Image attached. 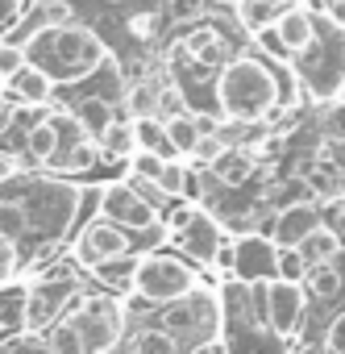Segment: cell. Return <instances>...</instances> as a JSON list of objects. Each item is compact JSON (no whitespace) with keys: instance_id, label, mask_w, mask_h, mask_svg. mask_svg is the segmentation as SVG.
Listing matches in <instances>:
<instances>
[{"instance_id":"6da1fadb","label":"cell","mask_w":345,"mask_h":354,"mask_svg":"<svg viewBox=\"0 0 345 354\" xmlns=\"http://www.w3.org/2000/svg\"><path fill=\"white\" fill-rule=\"evenodd\" d=\"M88 205V192L59 175H30L0 184V230H5L17 250H38L46 242H67L79 213Z\"/></svg>"},{"instance_id":"7a4b0ae2","label":"cell","mask_w":345,"mask_h":354,"mask_svg":"<svg viewBox=\"0 0 345 354\" xmlns=\"http://www.w3.org/2000/svg\"><path fill=\"white\" fill-rule=\"evenodd\" d=\"M283 71L270 67L266 55L258 50H233V59L217 71L213 84V109L225 121L241 125H266L283 109Z\"/></svg>"},{"instance_id":"3957f363","label":"cell","mask_w":345,"mask_h":354,"mask_svg":"<svg viewBox=\"0 0 345 354\" xmlns=\"http://www.w3.org/2000/svg\"><path fill=\"white\" fill-rule=\"evenodd\" d=\"M21 50H26V63H34L38 71H46L59 88L88 84V80L100 75V67L112 59L108 46L100 42V34L88 30L83 21L46 26V30H38Z\"/></svg>"},{"instance_id":"277c9868","label":"cell","mask_w":345,"mask_h":354,"mask_svg":"<svg viewBox=\"0 0 345 354\" xmlns=\"http://www.w3.org/2000/svg\"><path fill=\"white\" fill-rule=\"evenodd\" d=\"M196 288H204L200 267L188 263L179 250L170 246H154L137 254V275H133V292H141L150 304H175L184 296H192Z\"/></svg>"},{"instance_id":"5b68a950","label":"cell","mask_w":345,"mask_h":354,"mask_svg":"<svg viewBox=\"0 0 345 354\" xmlns=\"http://www.w3.org/2000/svg\"><path fill=\"white\" fill-rule=\"evenodd\" d=\"M83 271L71 263H59V267H50V271H42V275H34L30 279V288H26V333L34 337V333H46L55 321H63L67 313H71V304L83 296V279H79Z\"/></svg>"},{"instance_id":"8992f818","label":"cell","mask_w":345,"mask_h":354,"mask_svg":"<svg viewBox=\"0 0 345 354\" xmlns=\"http://www.w3.org/2000/svg\"><path fill=\"white\" fill-rule=\"evenodd\" d=\"M158 325L175 337L184 350H196L200 342L221 337L225 329V304L213 288H196L192 296L175 300V304H162L158 308Z\"/></svg>"},{"instance_id":"52a82bcc","label":"cell","mask_w":345,"mask_h":354,"mask_svg":"<svg viewBox=\"0 0 345 354\" xmlns=\"http://www.w3.org/2000/svg\"><path fill=\"white\" fill-rule=\"evenodd\" d=\"M67 321L79 329L83 337V350L88 354H108V350H121V342L129 337V317H125V300L121 296H108V292H83Z\"/></svg>"},{"instance_id":"ba28073f","label":"cell","mask_w":345,"mask_h":354,"mask_svg":"<svg viewBox=\"0 0 345 354\" xmlns=\"http://www.w3.org/2000/svg\"><path fill=\"white\" fill-rule=\"evenodd\" d=\"M225 238H229L225 225L204 205L179 201L175 209L166 213V246L179 250V254H188V263H196V267H213Z\"/></svg>"},{"instance_id":"9c48e42d","label":"cell","mask_w":345,"mask_h":354,"mask_svg":"<svg viewBox=\"0 0 345 354\" xmlns=\"http://www.w3.org/2000/svg\"><path fill=\"white\" fill-rule=\"evenodd\" d=\"M96 213L117 221L121 230H129L133 238H154V242H166V213H158L129 180H112V184H100L96 192Z\"/></svg>"},{"instance_id":"30bf717a","label":"cell","mask_w":345,"mask_h":354,"mask_svg":"<svg viewBox=\"0 0 345 354\" xmlns=\"http://www.w3.org/2000/svg\"><path fill=\"white\" fill-rule=\"evenodd\" d=\"M262 321L279 342H299L308 325V292L304 283L270 279L262 283Z\"/></svg>"},{"instance_id":"8fae6325","label":"cell","mask_w":345,"mask_h":354,"mask_svg":"<svg viewBox=\"0 0 345 354\" xmlns=\"http://www.w3.org/2000/svg\"><path fill=\"white\" fill-rule=\"evenodd\" d=\"M121 254H141L137 250V238L129 234V230H121L117 221H108V217H92L79 234H75V242H71V263L79 267V271H88L92 263H104V259H121Z\"/></svg>"},{"instance_id":"7c38bea8","label":"cell","mask_w":345,"mask_h":354,"mask_svg":"<svg viewBox=\"0 0 345 354\" xmlns=\"http://www.w3.org/2000/svg\"><path fill=\"white\" fill-rule=\"evenodd\" d=\"M233 246H237V259H233V279L237 283H270V279H279V271H275V242L266 238V234H241V238H233Z\"/></svg>"},{"instance_id":"4fadbf2b","label":"cell","mask_w":345,"mask_h":354,"mask_svg":"<svg viewBox=\"0 0 345 354\" xmlns=\"http://www.w3.org/2000/svg\"><path fill=\"white\" fill-rule=\"evenodd\" d=\"M324 221V213H320V205H295V209H279L275 213V221H270V242L275 246H299L316 225Z\"/></svg>"},{"instance_id":"5bb4252c","label":"cell","mask_w":345,"mask_h":354,"mask_svg":"<svg viewBox=\"0 0 345 354\" xmlns=\"http://www.w3.org/2000/svg\"><path fill=\"white\" fill-rule=\"evenodd\" d=\"M67 109L75 113V121L83 125V133H88V138H96V142H100V138L108 133V125L121 117V113H117V109H121V100H117V96H104V92H88V96H75Z\"/></svg>"},{"instance_id":"9a60e30c","label":"cell","mask_w":345,"mask_h":354,"mask_svg":"<svg viewBox=\"0 0 345 354\" xmlns=\"http://www.w3.org/2000/svg\"><path fill=\"white\" fill-rule=\"evenodd\" d=\"M5 92L21 104V109H46L50 100H55V92H59V84L46 75V71H38L34 63H26L9 84H5Z\"/></svg>"},{"instance_id":"2e32d148","label":"cell","mask_w":345,"mask_h":354,"mask_svg":"<svg viewBox=\"0 0 345 354\" xmlns=\"http://www.w3.org/2000/svg\"><path fill=\"white\" fill-rule=\"evenodd\" d=\"M208 171L217 175V184H225V188H246L258 175V154L250 146H229V150H221L208 162Z\"/></svg>"},{"instance_id":"e0dca14e","label":"cell","mask_w":345,"mask_h":354,"mask_svg":"<svg viewBox=\"0 0 345 354\" xmlns=\"http://www.w3.org/2000/svg\"><path fill=\"white\" fill-rule=\"evenodd\" d=\"M100 292H108V296H129L133 292V275H137V254H121V259H104V263H92L88 271H83Z\"/></svg>"},{"instance_id":"ac0fdd59","label":"cell","mask_w":345,"mask_h":354,"mask_svg":"<svg viewBox=\"0 0 345 354\" xmlns=\"http://www.w3.org/2000/svg\"><path fill=\"white\" fill-rule=\"evenodd\" d=\"M275 34H279V42L287 46V55H291V63L316 42V13L312 9H304V5H295L291 13H283L279 21H275Z\"/></svg>"},{"instance_id":"d6986e66","label":"cell","mask_w":345,"mask_h":354,"mask_svg":"<svg viewBox=\"0 0 345 354\" xmlns=\"http://www.w3.org/2000/svg\"><path fill=\"white\" fill-rule=\"evenodd\" d=\"M100 162H104V158H100V142H96V138H79L75 146L59 150V154L46 162V171L59 175V180H71V175H88V171H96Z\"/></svg>"},{"instance_id":"ffe728a7","label":"cell","mask_w":345,"mask_h":354,"mask_svg":"<svg viewBox=\"0 0 345 354\" xmlns=\"http://www.w3.org/2000/svg\"><path fill=\"white\" fill-rule=\"evenodd\" d=\"M59 146H63V138H59V121H55V113L46 109V113L34 117L30 129H26V154H30V162L46 167V162L59 154Z\"/></svg>"},{"instance_id":"44dd1931","label":"cell","mask_w":345,"mask_h":354,"mask_svg":"<svg viewBox=\"0 0 345 354\" xmlns=\"http://www.w3.org/2000/svg\"><path fill=\"white\" fill-rule=\"evenodd\" d=\"M295 5H299V0H241L233 13H237V26H241L246 34H262V30H270L283 13H291Z\"/></svg>"},{"instance_id":"7402d4cb","label":"cell","mask_w":345,"mask_h":354,"mask_svg":"<svg viewBox=\"0 0 345 354\" xmlns=\"http://www.w3.org/2000/svg\"><path fill=\"white\" fill-rule=\"evenodd\" d=\"M137 154V133H133V121L125 117H117L112 125H108V133L100 138V158L104 162H112V167H125L129 158Z\"/></svg>"},{"instance_id":"603a6c76","label":"cell","mask_w":345,"mask_h":354,"mask_svg":"<svg viewBox=\"0 0 345 354\" xmlns=\"http://www.w3.org/2000/svg\"><path fill=\"white\" fill-rule=\"evenodd\" d=\"M341 288H345V275H341L337 263H316V267H308V275H304V292H308V300H316V304L337 300Z\"/></svg>"},{"instance_id":"cb8c5ba5","label":"cell","mask_w":345,"mask_h":354,"mask_svg":"<svg viewBox=\"0 0 345 354\" xmlns=\"http://www.w3.org/2000/svg\"><path fill=\"white\" fill-rule=\"evenodd\" d=\"M262 201L279 213V209H295V205H316V196H312V188L299 180V175H287V180H270L266 188H262Z\"/></svg>"},{"instance_id":"d4e9b609","label":"cell","mask_w":345,"mask_h":354,"mask_svg":"<svg viewBox=\"0 0 345 354\" xmlns=\"http://www.w3.org/2000/svg\"><path fill=\"white\" fill-rule=\"evenodd\" d=\"M341 250H345V242H341V238H337V230H333V225H324V221H320L304 242H299V254L308 259V267H316V263H337V254H341Z\"/></svg>"},{"instance_id":"484cf974","label":"cell","mask_w":345,"mask_h":354,"mask_svg":"<svg viewBox=\"0 0 345 354\" xmlns=\"http://www.w3.org/2000/svg\"><path fill=\"white\" fill-rule=\"evenodd\" d=\"M129 354H188L162 325H137L129 333Z\"/></svg>"},{"instance_id":"4316f807","label":"cell","mask_w":345,"mask_h":354,"mask_svg":"<svg viewBox=\"0 0 345 354\" xmlns=\"http://www.w3.org/2000/svg\"><path fill=\"white\" fill-rule=\"evenodd\" d=\"M38 337V346L46 350V354H88L83 350V337H79V329L63 317V321H55L46 333H34Z\"/></svg>"},{"instance_id":"83f0119b","label":"cell","mask_w":345,"mask_h":354,"mask_svg":"<svg viewBox=\"0 0 345 354\" xmlns=\"http://www.w3.org/2000/svg\"><path fill=\"white\" fill-rule=\"evenodd\" d=\"M162 125H166V138H170V146H175V154L192 162V154H196V146H200V138H204L200 125H196V113L170 117V121H162Z\"/></svg>"},{"instance_id":"f1b7e54d","label":"cell","mask_w":345,"mask_h":354,"mask_svg":"<svg viewBox=\"0 0 345 354\" xmlns=\"http://www.w3.org/2000/svg\"><path fill=\"white\" fill-rule=\"evenodd\" d=\"M133 133H137V150L146 154H158V158H179L175 146L166 138V125L158 117H146V121H133Z\"/></svg>"},{"instance_id":"f546056e","label":"cell","mask_w":345,"mask_h":354,"mask_svg":"<svg viewBox=\"0 0 345 354\" xmlns=\"http://www.w3.org/2000/svg\"><path fill=\"white\" fill-rule=\"evenodd\" d=\"M320 138L328 142V146H341L345 142V100L337 96V100H324L320 104Z\"/></svg>"},{"instance_id":"4dcf8cb0","label":"cell","mask_w":345,"mask_h":354,"mask_svg":"<svg viewBox=\"0 0 345 354\" xmlns=\"http://www.w3.org/2000/svg\"><path fill=\"white\" fill-rule=\"evenodd\" d=\"M208 13V0H162V17L170 26H200Z\"/></svg>"},{"instance_id":"1f68e13d","label":"cell","mask_w":345,"mask_h":354,"mask_svg":"<svg viewBox=\"0 0 345 354\" xmlns=\"http://www.w3.org/2000/svg\"><path fill=\"white\" fill-rule=\"evenodd\" d=\"M275 271H279V279H287V283H304L308 259L299 254V246H279V250H275Z\"/></svg>"},{"instance_id":"d6a6232c","label":"cell","mask_w":345,"mask_h":354,"mask_svg":"<svg viewBox=\"0 0 345 354\" xmlns=\"http://www.w3.org/2000/svg\"><path fill=\"white\" fill-rule=\"evenodd\" d=\"M17 275H21V250L5 230H0V288L17 283Z\"/></svg>"},{"instance_id":"836d02e7","label":"cell","mask_w":345,"mask_h":354,"mask_svg":"<svg viewBox=\"0 0 345 354\" xmlns=\"http://www.w3.org/2000/svg\"><path fill=\"white\" fill-rule=\"evenodd\" d=\"M320 350L324 354H345V304L328 317V325L320 333Z\"/></svg>"},{"instance_id":"e575fe53","label":"cell","mask_w":345,"mask_h":354,"mask_svg":"<svg viewBox=\"0 0 345 354\" xmlns=\"http://www.w3.org/2000/svg\"><path fill=\"white\" fill-rule=\"evenodd\" d=\"M30 13V0H0V42L13 38V30L26 21Z\"/></svg>"},{"instance_id":"d590c367","label":"cell","mask_w":345,"mask_h":354,"mask_svg":"<svg viewBox=\"0 0 345 354\" xmlns=\"http://www.w3.org/2000/svg\"><path fill=\"white\" fill-rule=\"evenodd\" d=\"M21 67H26V50L17 42H0V88H5Z\"/></svg>"},{"instance_id":"8d00e7d4","label":"cell","mask_w":345,"mask_h":354,"mask_svg":"<svg viewBox=\"0 0 345 354\" xmlns=\"http://www.w3.org/2000/svg\"><path fill=\"white\" fill-rule=\"evenodd\" d=\"M162 162H170V158H158V154H146V150H137V154L129 158V175H137V180H154V184H158Z\"/></svg>"},{"instance_id":"74e56055","label":"cell","mask_w":345,"mask_h":354,"mask_svg":"<svg viewBox=\"0 0 345 354\" xmlns=\"http://www.w3.org/2000/svg\"><path fill=\"white\" fill-rule=\"evenodd\" d=\"M221 150H225V142H221L217 133H204V138H200V146H196V154H192V162H196V167H208Z\"/></svg>"},{"instance_id":"f35d334b","label":"cell","mask_w":345,"mask_h":354,"mask_svg":"<svg viewBox=\"0 0 345 354\" xmlns=\"http://www.w3.org/2000/svg\"><path fill=\"white\" fill-rule=\"evenodd\" d=\"M320 213H328V221H324V225H333V230H337V238L345 242V196H337V201L320 205Z\"/></svg>"},{"instance_id":"ab89813d","label":"cell","mask_w":345,"mask_h":354,"mask_svg":"<svg viewBox=\"0 0 345 354\" xmlns=\"http://www.w3.org/2000/svg\"><path fill=\"white\" fill-rule=\"evenodd\" d=\"M17 109H21V104H17L9 92H0V138H5V133L13 129V121H17Z\"/></svg>"},{"instance_id":"60d3db41","label":"cell","mask_w":345,"mask_h":354,"mask_svg":"<svg viewBox=\"0 0 345 354\" xmlns=\"http://www.w3.org/2000/svg\"><path fill=\"white\" fill-rule=\"evenodd\" d=\"M129 34L141 38V42H154V13H137V17H129Z\"/></svg>"},{"instance_id":"b9f144b4","label":"cell","mask_w":345,"mask_h":354,"mask_svg":"<svg viewBox=\"0 0 345 354\" xmlns=\"http://www.w3.org/2000/svg\"><path fill=\"white\" fill-rule=\"evenodd\" d=\"M17 175H21V158H17V154H9V150H0V184L17 180Z\"/></svg>"},{"instance_id":"7bdbcfd3","label":"cell","mask_w":345,"mask_h":354,"mask_svg":"<svg viewBox=\"0 0 345 354\" xmlns=\"http://www.w3.org/2000/svg\"><path fill=\"white\" fill-rule=\"evenodd\" d=\"M320 13H324L337 30H345V0H328V5H320Z\"/></svg>"},{"instance_id":"ee69618b","label":"cell","mask_w":345,"mask_h":354,"mask_svg":"<svg viewBox=\"0 0 345 354\" xmlns=\"http://www.w3.org/2000/svg\"><path fill=\"white\" fill-rule=\"evenodd\" d=\"M188 354H229V346H225V337H213V342H200V346L188 350Z\"/></svg>"},{"instance_id":"f6af8a7d","label":"cell","mask_w":345,"mask_h":354,"mask_svg":"<svg viewBox=\"0 0 345 354\" xmlns=\"http://www.w3.org/2000/svg\"><path fill=\"white\" fill-rule=\"evenodd\" d=\"M213 5H221V9H237L241 0H213Z\"/></svg>"},{"instance_id":"bcb514c9","label":"cell","mask_w":345,"mask_h":354,"mask_svg":"<svg viewBox=\"0 0 345 354\" xmlns=\"http://www.w3.org/2000/svg\"><path fill=\"white\" fill-rule=\"evenodd\" d=\"M13 354H30V346H17V350H13Z\"/></svg>"},{"instance_id":"7dc6e473","label":"cell","mask_w":345,"mask_h":354,"mask_svg":"<svg viewBox=\"0 0 345 354\" xmlns=\"http://www.w3.org/2000/svg\"><path fill=\"white\" fill-rule=\"evenodd\" d=\"M0 354H13V350H5V346H0Z\"/></svg>"},{"instance_id":"c3c4849f","label":"cell","mask_w":345,"mask_h":354,"mask_svg":"<svg viewBox=\"0 0 345 354\" xmlns=\"http://www.w3.org/2000/svg\"><path fill=\"white\" fill-rule=\"evenodd\" d=\"M308 354H324V350H308Z\"/></svg>"},{"instance_id":"681fc988","label":"cell","mask_w":345,"mask_h":354,"mask_svg":"<svg viewBox=\"0 0 345 354\" xmlns=\"http://www.w3.org/2000/svg\"><path fill=\"white\" fill-rule=\"evenodd\" d=\"M341 100H345V88H341Z\"/></svg>"},{"instance_id":"f907efd6","label":"cell","mask_w":345,"mask_h":354,"mask_svg":"<svg viewBox=\"0 0 345 354\" xmlns=\"http://www.w3.org/2000/svg\"><path fill=\"white\" fill-rule=\"evenodd\" d=\"M108 354H117V350H108Z\"/></svg>"}]
</instances>
